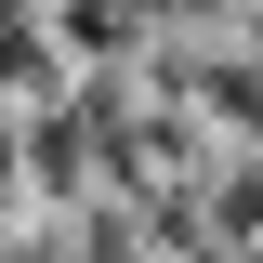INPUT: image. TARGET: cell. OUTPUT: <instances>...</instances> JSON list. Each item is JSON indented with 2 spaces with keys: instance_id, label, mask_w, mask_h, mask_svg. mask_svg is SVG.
Here are the masks:
<instances>
[{
  "instance_id": "cell-1",
  "label": "cell",
  "mask_w": 263,
  "mask_h": 263,
  "mask_svg": "<svg viewBox=\"0 0 263 263\" xmlns=\"http://www.w3.org/2000/svg\"><path fill=\"white\" fill-rule=\"evenodd\" d=\"M13 171H27V132H0V211L27 197V184H13Z\"/></svg>"
}]
</instances>
